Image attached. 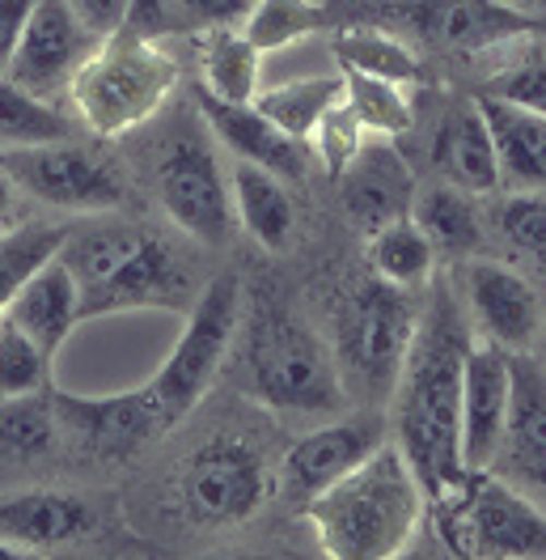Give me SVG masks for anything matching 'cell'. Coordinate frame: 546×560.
<instances>
[{
    "instance_id": "6da1fadb",
    "label": "cell",
    "mask_w": 546,
    "mask_h": 560,
    "mask_svg": "<svg viewBox=\"0 0 546 560\" xmlns=\"http://www.w3.org/2000/svg\"><path fill=\"white\" fill-rule=\"evenodd\" d=\"M475 345V323L466 302L449 289H437L424 311L419 327L394 383V442L419 471L428 497L437 501L462 476V370L466 352Z\"/></svg>"
},
{
    "instance_id": "7a4b0ae2",
    "label": "cell",
    "mask_w": 546,
    "mask_h": 560,
    "mask_svg": "<svg viewBox=\"0 0 546 560\" xmlns=\"http://www.w3.org/2000/svg\"><path fill=\"white\" fill-rule=\"evenodd\" d=\"M432 510L419 471L399 442L377 446L360 467L309 501L306 523L322 552L335 560H394L403 557Z\"/></svg>"
},
{
    "instance_id": "3957f363",
    "label": "cell",
    "mask_w": 546,
    "mask_h": 560,
    "mask_svg": "<svg viewBox=\"0 0 546 560\" xmlns=\"http://www.w3.org/2000/svg\"><path fill=\"white\" fill-rule=\"evenodd\" d=\"M246 390L280 412H335L343 374L335 349L284 298L259 293L246 315Z\"/></svg>"
},
{
    "instance_id": "277c9868",
    "label": "cell",
    "mask_w": 546,
    "mask_h": 560,
    "mask_svg": "<svg viewBox=\"0 0 546 560\" xmlns=\"http://www.w3.org/2000/svg\"><path fill=\"white\" fill-rule=\"evenodd\" d=\"M419 327L411 306V289H399L381 277L347 280L335 306V361L347 390L365 399H390L403 374V361Z\"/></svg>"
},
{
    "instance_id": "5b68a950",
    "label": "cell",
    "mask_w": 546,
    "mask_h": 560,
    "mask_svg": "<svg viewBox=\"0 0 546 560\" xmlns=\"http://www.w3.org/2000/svg\"><path fill=\"white\" fill-rule=\"evenodd\" d=\"M174 85L178 60L162 43L115 35L76 72L69 98L85 128L98 137H123L170 103Z\"/></svg>"
},
{
    "instance_id": "8992f818",
    "label": "cell",
    "mask_w": 546,
    "mask_h": 560,
    "mask_svg": "<svg viewBox=\"0 0 546 560\" xmlns=\"http://www.w3.org/2000/svg\"><path fill=\"white\" fill-rule=\"evenodd\" d=\"M449 552L475 560H546V510L496 471H466L437 501Z\"/></svg>"
},
{
    "instance_id": "52a82bcc",
    "label": "cell",
    "mask_w": 546,
    "mask_h": 560,
    "mask_svg": "<svg viewBox=\"0 0 546 560\" xmlns=\"http://www.w3.org/2000/svg\"><path fill=\"white\" fill-rule=\"evenodd\" d=\"M241 323V284L234 277H216L204 293H195L187 323L174 340L170 357L157 365V374L149 378V395L157 399L166 429L187 417L204 390L212 386L216 370L225 365V357L234 349Z\"/></svg>"
},
{
    "instance_id": "ba28073f",
    "label": "cell",
    "mask_w": 546,
    "mask_h": 560,
    "mask_svg": "<svg viewBox=\"0 0 546 560\" xmlns=\"http://www.w3.org/2000/svg\"><path fill=\"white\" fill-rule=\"evenodd\" d=\"M0 166L17 191L35 196L38 205H51V209L94 217V212H115L123 205L119 171L94 149L72 144L69 137L4 149Z\"/></svg>"
},
{
    "instance_id": "9c48e42d",
    "label": "cell",
    "mask_w": 546,
    "mask_h": 560,
    "mask_svg": "<svg viewBox=\"0 0 546 560\" xmlns=\"http://www.w3.org/2000/svg\"><path fill=\"white\" fill-rule=\"evenodd\" d=\"M157 196L162 209L178 230H187L200 243H229L238 209H234V183L225 178L212 144L200 132H178L157 158Z\"/></svg>"
},
{
    "instance_id": "30bf717a",
    "label": "cell",
    "mask_w": 546,
    "mask_h": 560,
    "mask_svg": "<svg viewBox=\"0 0 546 560\" xmlns=\"http://www.w3.org/2000/svg\"><path fill=\"white\" fill-rule=\"evenodd\" d=\"M272 467L250 442L216 438L182 471V505L195 523L234 526L263 510L272 497Z\"/></svg>"
},
{
    "instance_id": "8fae6325",
    "label": "cell",
    "mask_w": 546,
    "mask_h": 560,
    "mask_svg": "<svg viewBox=\"0 0 546 560\" xmlns=\"http://www.w3.org/2000/svg\"><path fill=\"white\" fill-rule=\"evenodd\" d=\"M98 47L103 38L72 13L69 0H38L4 77H13L22 90H31L38 98H56V94H69L76 72L85 69V60Z\"/></svg>"
},
{
    "instance_id": "7c38bea8",
    "label": "cell",
    "mask_w": 546,
    "mask_h": 560,
    "mask_svg": "<svg viewBox=\"0 0 546 560\" xmlns=\"http://www.w3.org/2000/svg\"><path fill=\"white\" fill-rule=\"evenodd\" d=\"M377 446H385V424L373 412L331 420L293 442L280 458V480L275 489L288 505L306 510L318 492H327L335 480H343L352 467H360Z\"/></svg>"
},
{
    "instance_id": "4fadbf2b",
    "label": "cell",
    "mask_w": 546,
    "mask_h": 560,
    "mask_svg": "<svg viewBox=\"0 0 546 560\" xmlns=\"http://www.w3.org/2000/svg\"><path fill=\"white\" fill-rule=\"evenodd\" d=\"M191 280L182 272L178 255L162 238L144 234L140 246L110 272V277L81 298V315H128V311H166L187 315L191 311Z\"/></svg>"
},
{
    "instance_id": "5bb4252c",
    "label": "cell",
    "mask_w": 546,
    "mask_h": 560,
    "mask_svg": "<svg viewBox=\"0 0 546 560\" xmlns=\"http://www.w3.org/2000/svg\"><path fill=\"white\" fill-rule=\"evenodd\" d=\"M56 417H60V433H72L90 455L103 458L132 455L166 429V417H162L157 399L149 395V386L115 390V395L56 390Z\"/></svg>"
},
{
    "instance_id": "9a60e30c",
    "label": "cell",
    "mask_w": 546,
    "mask_h": 560,
    "mask_svg": "<svg viewBox=\"0 0 546 560\" xmlns=\"http://www.w3.org/2000/svg\"><path fill=\"white\" fill-rule=\"evenodd\" d=\"M487 471L505 476L546 510V365L530 352H512L509 429Z\"/></svg>"
},
{
    "instance_id": "2e32d148",
    "label": "cell",
    "mask_w": 546,
    "mask_h": 560,
    "mask_svg": "<svg viewBox=\"0 0 546 560\" xmlns=\"http://www.w3.org/2000/svg\"><path fill=\"white\" fill-rule=\"evenodd\" d=\"M512 412V352L478 340L462 370V467L487 471L505 442Z\"/></svg>"
},
{
    "instance_id": "e0dca14e",
    "label": "cell",
    "mask_w": 546,
    "mask_h": 560,
    "mask_svg": "<svg viewBox=\"0 0 546 560\" xmlns=\"http://www.w3.org/2000/svg\"><path fill=\"white\" fill-rule=\"evenodd\" d=\"M466 315L478 340H491L509 352H530L543 331V298L517 268L505 264H471L466 268Z\"/></svg>"
},
{
    "instance_id": "ac0fdd59",
    "label": "cell",
    "mask_w": 546,
    "mask_h": 560,
    "mask_svg": "<svg viewBox=\"0 0 546 560\" xmlns=\"http://www.w3.org/2000/svg\"><path fill=\"white\" fill-rule=\"evenodd\" d=\"M98 505L81 492L26 489L0 492V539L22 548L26 557H43L69 544H85L98 535Z\"/></svg>"
},
{
    "instance_id": "d6986e66",
    "label": "cell",
    "mask_w": 546,
    "mask_h": 560,
    "mask_svg": "<svg viewBox=\"0 0 546 560\" xmlns=\"http://www.w3.org/2000/svg\"><path fill=\"white\" fill-rule=\"evenodd\" d=\"M340 200L352 225H360L365 234H373L381 225L407 217L415 205V178L403 153L385 137H369L365 149L347 162L340 175Z\"/></svg>"
},
{
    "instance_id": "ffe728a7",
    "label": "cell",
    "mask_w": 546,
    "mask_h": 560,
    "mask_svg": "<svg viewBox=\"0 0 546 560\" xmlns=\"http://www.w3.org/2000/svg\"><path fill=\"white\" fill-rule=\"evenodd\" d=\"M411 22L453 51H496L534 31V13L509 0H411Z\"/></svg>"
},
{
    "instance_id": "44dd1931",
    "label": "cell",
    "mask_w": 546,
    "mask_h": 560,
    "mask_svg": "<svg viewBox=\"0 0 546 560\" xmlns=\"http://www.w3.org/2000/svg\"><path fill=\"white\" fill-rule=\"evenodd\" d=\"M204 106L207 128L221 137V144L238 158V162H254L268 166L280 178H297L309 162L306 140H293L288 132H280L272 119L259 110L254 103H225V98H200Z\"/></svg>"
},
{
    "instance_id": "7402d4cb",
    "label": "cell",
    "mask_w": 546,
    "mask_h": 560,
    "mask_svg": "<svg viewBox=\"0 0 546 560\" xmlns=\"http://www.w3.org/2000/svg\"><path fill=\"white\" fill-rule=\"evenodd\" d=\"M4 315L13 318L31 340H38L51 357H60V349L76 331V323H85V315H81V284L69 272V264L60 255L47 259L35 277H26V284L13 293Z\"/></svg>"
},
{
    "instance_id": "603a6c76",
    "label": "cell",
    "mask_w": 546,
    "mask_h": 560,
    "mask_svg": "<svg viewBox=\"0 0 546 560\" xmlns=\"http://www.w3.org/2000/svg\"><path fill=\"white\" fill-rule=\"evenodd\" d=\"M437 166L444 183L471 191V196H491L505 187V166H500V149L491 137V124L483 115V103L458 106L441 128L437 140Z\"/></svg>"
},
{
    "instance_id": "cb8c5ba5",
    "label": "cell",
    "mask_w": 546,
    "mask_h": 560,
    "mask_svg": "<svg viewBox=\"0 0 546 560\" xmlns=\"http://www.w3.org/2000/svg\"><path fill=\"white\" fill-rule=\"evenodd\" d=\"M234 209L238 221L246 225V234L268 250H284L293 243V230H297V209H293V196L284 191V183L268 166H254V162H238L234 166Z\"/></svg>"
},
{
    "instance_id": "d4e9b609",
    "label": "cell",
    "mask_w": 546,
    "mask_h": 560,
    "mask_svg": "<svg viewBox=\"0 0 546 560\" xmlns=\"http://www.w3.org/2000/svg\"><path fill=\"white\" fill-rule=\"evenodd\" d=\"M491 124V137L500 149L505 183L521 187H546V115L530 106L505 103V98H478Z\"/></svg>"
},
{
    "instance_id": "484cf974",
    "label": "cell",
    "mask_w": 546,
    "mask_h": 560,
    "mask_svg": "<svg viewBox=\"0 0 546 560\" xmlns=\"http://www.w3.org/2000/svg\"><path fill=\"white\" fill-rule=\"evenodd\" d=\"M144 238V230L136 225H128V221H115V217H106V212H94L85 225H69V238L60 246V259L69 264V272L76 277L81 284V298L90 293V289H98L132 250L140 246Z\"/></svg>"
},
{
    "instance_id": "4316f807",
    "label": "cell",
    "mask_w": 546,
    "mask_h": 560,
    "mask_svg": "<svg viewBox=\"0 0 546 560\" xmlns=\"http://www.w3.org/2000/svg\"><path fill=\"white\" fill-rule=\"evenodd\" d=\"M340 103H343V69L275 81V85H263L259 98H254V106L272 119L280 132H288L293 140H306V144L313 137V128L322 124V115Z\"/></svg>"
},
{
    "instance_id": "83f0119b",
    "label": "cell",
    "mask_w": 546,
    "mask_h": 560,
    "mask_svg": "<svg viewBox=\"0 0 546 560\" xmlns=\"http://www.w3.org/2000/svg\"><path fill=\"white\" fill-rule=\"evenodd\" d=\"M200 72L204 94L225 103H254L263 90V51L246 38L241 26L207 31L200 38Z\"/></svg>"
},
{
    "instance_id": "f1b7e54d",
    "label": "cell",
    "mask_w": 546,
    "mask_h": 560,
    "mask_svg": "<svg viewBox=\"0 0 546 560\" xmlns=\"http://www.w3.org/2000/svg\"><path fill=\"white\" fill-rule=\"evenodd\" d=\"M365 264H369L373 277L390 280L399 289H419L424 280L432 277V268H437V246H432V238L411 221L407 212V217H399V221H390V225H381V230L369 234Z\"/></svg>"
},
{
    "instance_id": "f546056e",
    "label": "cell",
    "mask_w": 546,
    "mask_h": 560,
    "mask_svg": "<svg viewBox=\"0 0 546 560\" xmlns=\"http://www.w3.org/2000/svg\"><path fill=\"white\" fill-rule=\"evenodd\" d=\"M411 221L432 238L437 255H466L478 246V205L471 191L453 187V183H437L432 191L415 196L411 205Z\"/></svg>"
},
{
    "instance_id": "4dcf8cb0",
    "label": "cell",
    "mask_w": 546,
    "mask_h": 560,
    "mask_svg": "<svg viewBox=\"0 0 546 560\" xmlns=\"http://www.w3.org/2000/svg\"><path fill=\"white\" fill-rule=\"evenodd\" d=\"M60 417H56V390L0 399V455L4 458H43L56 446Z\"/></svg>"
},
{
    "instance_id": "1f68e13d",
    "label": "cell",
    "mask_w": 546,
    "mask_h": 560,
    "mask_svg": "<svg viewBox=\"0 0 546 560\" xmlns=\"http://www.w3.org/2000/svg\"><path fill=\"white\" fill-rule=\"evenodd\" d=\"M335 60L343 72H365V77H381V81H399V85H415L419 81V60L403 38L385 35V31H343L331 43Z\"/></svg>"
},
{
    "instance_id": "d6a6232c",
    "label": "cell",
    "mask_w": 546,
    "mask_h": 560,
    "mask_svg": "<svg viewBox=\"0 0 546 560\" xmlns=\"http://www.w3.org/2000/svg\"><path fill=\"white\" fill-rule=\"evenodd\" d=\"M69 238V225H43V221H26L0 234V315L13 302V293L35 277L47 259L60 255V246Z\"/></svg>"
},
{
    "instance_id": "836d02e7",
    "label": "cell",
    "mask_w": 546,
    "mask_h": 560,
    "mask_svg": "<svg viewBox=\"0 0 546 560\" xmlns=\"http://www.w3.org/2000/svg\"><path fill=\"white\" fill-rule=\"evenodd\" d=\"M343 103L352 106V115L360 119V128L369 137H403L411 128V98L407 85L399 81H381L365 72H343Z\"/></svg>"
},
{
    "instance_id": "e575fe53",
    "label": "cell",
    "mask_w": 546,
    "mask_h": 560,
    "mask_svg": "<svg viewBox=\"0 0 546 560\" xmlns=\"http://www.w3.org/2000/svg\"><path fill=\"white\" fill-rule=\"evenodd\" d=\"M69 137V119L31 90H22L13 77L0 72V144H43V140Z\"/></svg>"
},
{
    "instance_id": "d590c367",
    "label": "cell",
    "mask_w": 546,
    "mask_h": 560,
    "mask_svg": "<svg viewBox=\"0 0 546 560\" xmlns=\"http://www.w3.org/2000/svg\"><path fill=\"white\" fill-rule=\"evenodd\" d=\"M51 352L31 340L9 315H0V399L51 390Z\"/></svg>"
},
{
    "instance_id": "8d00e7d4",
    "label": "cell",
    "mask_w": 546,
    "mask_h": 560,
    "mask_svg": "<svg viewBox=\"0 0 546 560\" xmlns=\"http://www.w3.org/2000/svg\"><path fill=\"white\" fill-rule=\"evenodd\" d=\"M241 31L263 56H272L280 47H293L301 38L318 35L322 31V9L313 0H254Z\"/></svg>"
},
{
    "instance_id": "74e56055",
    "label": "cell",
    "mask_w": 546,
    "mask_h": 560,
    "mask_svg": "<svg viewBox=\"0 0 546 560\" xmlns=\"http://www.w3.org/2000/svg\"><path fill=\"white\" fill-rule=\"evenodd\" d=\"M496 230L512 250L546 268V187H521L496 205Z\"/></svg>"
},
{
    "instance_id": "f35d334b",
    "label": "cell",
    "mask_w": 546,
    "mask_h": 560,
    "mask_svg": "<svg viewBox=\"0 0 546 560\" xmlns=\"http://www.w3.org/2000/svg\"><path fill=\"white\" fill-rule=\"evenodd\" d=\"M365 140H369V132L360 128V119L352 115V106L340 103L322 115V124H318L313 137H309V149H313V158L322 162L327 175L340 178L343 171H347V162L365 149Z\"/></svg>"
},
{
    "instance_id": "ab89813d",
    "label": "cell",
    "mask_w": 546,
    "mask_h": 560,
    "mask_svg": "<svg viewBox=\"0 0 546 560\" xmlns=\"http://www.w3.org/2000/svg\"><path fill=\"white\" fill-rule=\"evenodd\" d=\"M178 35H207V31H229L246 26L254 0H170Z\"/></svg>"
},
{
    "instance_id": "60d3db41",
    "label": "cell",
    "mask_w": 546,
    "mask_h": 560,
    "mask_svg": "<svg viewBox=\"0 0 546 560\" xmlns=\"http://www.w3.org/2000/svg\"><path fill=\"white\" fill-rule=\"evenodd\" d=\"M491 98H505V103L530 106V110L546 115V56H530V60L500 72L491 81Z\"/></svg>"
},
{
    "instance_id": "b9f144b4",
    "label": "cell",
    "mask_w": 546,
    "mask_h": 560,
    "mask_svg": "<svg viewBox=\"0 0 546 560\" xmlns=\"http://www.w3.org/2000/svg\"><path fill=\"white\" fill-rule=\"evenodd\" d=\"M119 35L144 38V43H162V38L178 35L170 0H128V18H123Z\"/></svg>"
},
{
    "instance_id": "7bdbcfd3",
    "label": "cell",
    "mask_w": 546,
    "mask_h": 560,
    "mask_svg": "<svg viewBox=\"0 0 546 560\" xmlns=\"http://www.w3.org/2000/svg\"><path fill=\"white\" fill-rule=\"evenodd\" d=\"M38 0H0V72L9 69L17 43L26 35L31 18H35Z\"/></svg>"
},
{
    "instance_id": "ee69618b",
    "label": "cell",
    "mask_w": 546,
    "mask_h": 560,
    "mask_svg": "<svg viewBox=\"0 0 546 560\" xmlns=\"http://www.w3.org/2000/svg\"><path fill=\"white\" fill-rule=\"evenodd\" d=\"M72 13L103 38H115L123 31V18H128V0H69Z\"/></svg>"
},
{
    "instance_id": "f6af8a7d",
    "label": "cell",
    "mask_w": 546,
    "mask_h": 560,
    "mask_svg": "<svg viewBox=\"0 0 546 560\" xmlns=\"http://www.w3.org/2000/svg\"><path fill=\"white\" fill-rule=\"evenodd\" d=\"M9 205H13V178L4 175V166H0V217L9 212Z\"/></svg>"
},
{
    "instance_id": "bcb514c9",
    "label": "cell",
    "mask_w": 546,
    "mask_h": 560,
    "mask_svg": "<svg viewBox=\"0 0 546 560\" xmlns=\"http://www.w3.org/2000/svg\"><path fill=\"white\" fill-rule=\"evenodd\" d=\"M0 560H26V552H22V548H13V544H4V539H0Z\"/></svg>"
},
{
    "instance_id": "7dc6e473",
    "label": "cell",
    "mask_w": 546,
    "mask_h": 560,
    "mask_svg": "<svg viewBox=\"0 0 546 560\" xmlns=\"http://www.w3.org/2000/svg\"><path fill=\"white\" fill-rule=\"evenodd\" d=\"M509 4H517V9H525V13H530V9H538V4H546V0H509Z\"/></svg>"
}]
</instances>
